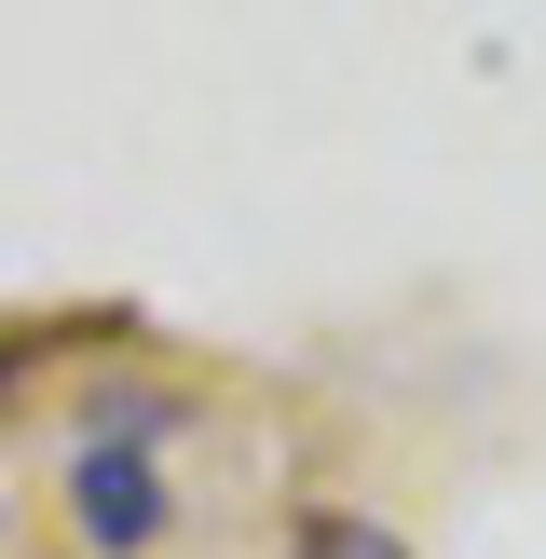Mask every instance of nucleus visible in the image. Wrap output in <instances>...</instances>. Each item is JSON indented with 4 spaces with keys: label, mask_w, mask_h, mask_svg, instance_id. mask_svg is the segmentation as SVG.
Segmentation results:
<instances>
[{
    "label": "nucleus",
    "mask_w": 546,
    "mask_h": 559,
    "mask_svg": "<svg viewBox=\"0 0 546 559\" xmlns=\"http://www.w3.org/2000/svg\"><path fill=\"white\" fill-rule=\"evenodd\" d=\"M69 519H82L109 559H136V546L164 533V464H151V451H123V437L69 451Z\"/></svg>",
    "instance_id": "obj_1"
},
{
    "label": "nucleus",
    "mask_w": 546,
    "mask_h": 559,
    "mask_svg": "<svg viewBox=\"0 0 546 559\" xmlns=\"http://www.w3.org/2000/svg\"><path fill=\"white\" fill-rule=\"evenodd\" d=\"M287 559H410V533H396V519H355V506H314L287 533Z\"/></svg>",
    "instance_id": "obj_2"
}]
</instances>
